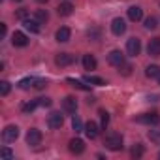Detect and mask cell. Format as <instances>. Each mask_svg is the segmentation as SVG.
<instances>
[{
  "mask_svg": "<svg viewBox=\"0 0 160 160\" xmlns=\"http://www.w3.org/2000/svg\"><path fill=\"white\" fill-rule=\"evenodd\" d=\"M83 132L87 134V138H89V139H96L100 130H98V124H96L94 121H89V122L85 124V130H83Z\"/></svg>",
  "mask_w": 160,
  "mask_h": 160,
  "instance_id": "13",
  "label": "cell"
},
{
  "mask_svg": "<svg viewBox=\"0 0 160 160\" xmlns=\"http://www.w3.org/2000/svg\"><path fill=\"white\" fill-rule=\"evenodd\" d=\"M47 124H49V128L57 130V128H60V126L64 124V117H62L58 111H53V113H49V117H47Z\"/></svg>",
  "mask_w": 160,
  "mask_h": 160,
  "instance_id": "7",
  "label": "cell"
},
{
  "mask_svg": "<svg viewBox=\"0 0 160 160\" xmlns=\"http://www.w3.org/2000/svg\"><path fill=\"white\" fill-rule=\"evenodd\" d=\"M15 17H17V19H21V21L28 19V10H27V8H21V10H17V12H15Z\"/></svg>",
  "mask_w": 160,
  "mask_h": 160,
  "instance_id": "31",
  "label": "cell"
},
{
  "mask_svg": "<svg viewBox=\"0 0 160 160\" xmlns=\"http://www.w3.org/2000/svg\"><path fill=\"white\" fill-rule=\"evenodd\" d=\"M66 81L72 85V87H75V89H79V91H91V87L89 85H85L83 81H79V79H73V77H68Z\"/></svg>",
  "mask_w": 160,
  "mask_h": 160,
  "instance_id": "20",
  "label": "cell"
},
{
  "mask_svg": "<svg viewBox=\"0 0 160 160\" xmlns=\"http://www.w3.org/2000/svg\"><path fill=\"white\" fill-rule=\"evenodd\" d=\"M36 2H40V4H43V2H47V0H36Z\"/></svg>",
  "mask_w": 160,
  "mask_h": 160,
  "instance_id": "38",
  "label": "cell"
},
{
  "mask_svg": "<svg viewBox=\"0 0 160 160\" xmlns=\"http://www.w3.org/2000/svg\"><path fill=\"white\" fill-rule=\"evenodd\" d=\"M149 139H151L152 143H158V145H160V132L151 130V132H149Z\"/></svg>",
  "mask_w": 160,
  "mask_h": 160,
  "instance_id": "32",
  "label": "cell"
},
{
  "mask_svg": "<svg viewBox=\"0 0 160 160\" xmlns=\"http://www.w3.org/2000/svg\"><path fill=\"white\" fill-rule=\"evenodd\" d=\"M85 83H91V85H98V87H102V85H106V81L102 77H96V75H85Z\"/></svg>",
  "mask_w": 160,
  "mask_h": 160,
  "instance_id": "22",
  "label": "cell"
},
{
  "mask_svg": "<svg viewBox=\"0 0 160 160\" xmlns=\"http://www.w3.org/2000/svg\"><path fill=\"white\" fill-rule=\"evenodd\" d=\"M0 154H2V158H6V160H12V158H13V151H12L10 147H2Z\"/></svg>",
  "mask_w": 160,
  "mask_h": 160,
  "instance_id": "30",
  "label": "cell"
},
{
  "mask_svg": "<svg viewBox=\"0 0 160 160\" xmlns=\"http://www.w3.org/2000/svg\"><path fill=\"white\" fill-rule=\"evenodd\" d=\"M158 27V21H156V17H147L145 19V28H149V30H154Z\"/></svg>",
  "mask_w": 160,
  "mask_h": 160,
  "instance_id": "28",
  "label": "cell"
},
{
  "mask_svg": "<svg viewBox=\"0 0 160 160\" xmlns=\"http://www.w3.org/2000/svg\"><path fill=\"white\" fill-rule=\"evenodd\" d=\"M38 106H40V102H38V100H32V102H28V104L23 106V113H32Z\"/></svg>",
  "mask_w": 160,
  "mask_h": 160,
  "instance_id": "26",
  "label": "cell"
},
{
  "mask_svg": "<svg viewBox=\"0 0 160 160\" xmlns=\"http://www.w3.org/2000/svg\"><path fill=\"white\" fill-rule=\"evenodd\" d=\"M38 102H40V106H42V108H49V106L53 104V100H51V98H38Z\"/></svg>",
  "mask_w": 160,
  "mask_h": 160,
  "instance_id": "36",
  "label": "cell"
},
{
  "mask_svg": "<svg viewBox=\"0 0 160 160\" xmlns=\"http://www.w3.org/2000/svg\"><path fill=\"white\" fill-rule=\"evenodd\" d=\"M126 51L130 57H138L141 53V40L139 38H130L126 42Z\"/></svg>",
  "mask_w": 160,
  "mask_h": 160,
  "instance_id": "2",
  "label": "cell"
},
{
  "mask_svg": "<svg viewBox=\"0 0 160 160\" xmlns=\"http://www.w3.org/2000/svg\"><path fill=\"white\" fill-rule=\"evenodd\" d=\"M158 158H160V152H158Z\"/></svg>",
  "mask_w": 160,
  "mask_h": 160,
  "instance_id": "41",
  "label": "cell"
},
{
  "mask_svg": "<svg viewBox=\"0 0 160 160\" xmlns=\"http://www.w3.org/2000/svg\"><path fill=\"white\" fill-rule=\"evenodd\" d=\"M73 55H70V53H58L57 57H55V64L57 66H70V64H73Z\"/></svg>",
  "mask_w": 160,
  "mask_h": 160,
  "instance_id": "9",
  "label": "cell"
},
{
  "mask_svg": "<svg viewBox=\"0 0 160 160\" xmlns=\"http://www.w3.org/2000/svg\"><path fill=\"white\" fill-rule=\"evenodd\" d=\"M147 53H149L151 57H160V38H152V40H149Z\"/></svg>",
  "mask_w": 160,
  "mask_h": 160,
  "instance_id": "14",
  "label": "cell"
},
{
  "mask_svg": "<svg viewBox=\"0 0 160 160\" xmlns=\"http://www.w3.org/2000/svg\"><path fill=\"white\" fill-rule=\"evenodd\" d=\"M143 152H145V149H143V145H141V143H136V145L132 147V151H130V154H132L134 158H139V156H143Z\"/></svg>",
  "mask_w": 160,
  "mask_h": 160,
  "instance_id": "25",
  "label": "cell"
},
{
  "mask_svg": "<svg viewBox=\"0 0 160 160\" xmlns=\"http://www.w3.org/2000/svg\"><path fill=\"white\" fill-rule=\"evenodd\" d=\"M23 25H25V28L30 30L32 34H38V32H40V21H38V19H25Z\"/></svg>",
  "mask_w": 160,
  "mask_h": 160,
  "instance_id": "17",
  "label": "cell"
},
{
  "mask_svg": "<svg viewBox=\"0 0 160 160\" xmlns=\"http://www.w3.org/2000/svg\"><path fill=\"white\" fill-rule=\"evenodd\" d=\"M70 36H72V32H70L68 27H60V28L57 30V34H55L57 42H60V43H66V42L70 40Z\"/></svg>",
  "mask_w": 160,
  "mask_h": 160,
  "instance_id": "16",
  "label": "cell"
},
{
  "mask_svg": "<svg viewBox=\"0 0 160 160\" xmlns=\"http://www.w3.org/2000/svg\"><path fill=\"white\" fill-rule=\"evenodd\" d=\"M145 75H147V77H151V79L160 77V66H156V64L147 66V68H145Z\"/></svg>",
  "mask_w": 160,
  "mask_h": 160,
  "instance_id": "19",
  "label": "cell"
},
{
  "mask_svg": "<svg viewBox=\"0 0 160 160\" xmlns=\"http://www.w3.org/2000/svg\"><path fill=\"white\" fill-rule=\"evenodd\" d=\"M10 89H12V85H10L8 81H2V83H0V94H2V96H8V94H10Z\"/></svg>",
  "mask_w": 160,
  "mask_h": 160,
  "instance_id": "29",
  "label": "cell"
},
{
  "mask_svg": "<svg viewBox=\"0 0 160 160\" xmlns=\"http://www.w3.org/2000/svg\"><path fill=\"white\" fill-rule=\"evenodd\" d=\"M12 43L15 45V47H25V45H28V38H27V34L25 32H13V36H12Z\"/></svg>",
  "mask_w": 160,
  "mask_h": 160,
  "instance_id": "11",
  "label": "cell"
},
{
  "mask_svg": "<svg viewBox=\"0 0 160 160\" xmlns=\"http://www.w3.org/2000/svg\"><path fill=\"white\" fill-rule=\"evenodd\" d=\"M6 32H8V30H6V25H4V23H0V38H4Z\"/></svg>",
  "mask_w": 160,
  "mask_h": 160,
  "instance_id": "37",
  "label": "cell"
},
{
  "mask_svg": "<svg viewBox=\"0 0 160 160\" xmlns=\"http://www.w3.org/2000/svg\"><path fill=\"white\" fill-rule=\"evenodd\" d=\"M62 109H64L66 113H75V109H77V98L66 96V98L62 100Z\"/></svg>",
  "mask_w": 160,
  "mask_h": 160,
  "instance_id": "12",
  "label": "cell"
},
{
  "mask_svg": "<svg viewBox=\"0 0 160 160\" xmlns=\"http://www.w3.org/2000/svg\"><path fill=\"white\" fill-rule=\"evenodd\" d=\"M100 119H102V124H100V126L106 130V128H108V124H109V113H108L106 109H100Z\"/></svg>",
  "mask_w": 160,
  "mask_h": 160,
  "instance_id": "27",
  "label": "cell"
},
{
  "mask_svg": "<svg viewBox=\"0 0 160 160\" xmlns=\"http://www.w3.org/2000/svg\"><path fill=\"white\" fill-rule=\"evenodd\" d=\"M138 122H141V124H158L160 122V115L158 113H143V115H139L138 117Z\"/></svg>",
  "mask_w": 160,
  "mask_h": 160,
  "instance_id": "8",
  "label": "cell"
},
{
  "mask_svg": "<svg viewBox=\"0 0 160 160\" xmlns=\"http://www.w3.org/2000/svg\"><path fill=\"white\" fill-rule=\"evenodd\" d=\"M83 151H85V141H83V139H79V138L70 139V152H73V154H81Z\"/></svg>",
  "mask_w": 160,
  "mask_h": 160,
  "instance_id": "10",
  "label": "cell"
},
{
  "mask_svg": "<svg viewBox=\"0 0 160 160\" xmlns=\"http://www.w3.org/2000/svg\"><path fill=\"white\" fill-rule=\"evenodd\" d=\"M45 87H47V81H45V79H34V89L42 91V89H45Z\"/></svg>",
  "mask_w": 160,
  "mask_h": 160,
  "instance_id": "33",
  "label": "cell"
},
{
  "mask_svg": "<svg viewBox=\"0 0 160 160\" xmlns=\"http://www.w3.org/2000/svg\"><path fill=\"white\" fill-rule=\"evenodd\" d=\"M119 72L124 73V75H130V73H132V66H130V64H122V66L119 68Z\"/></svg>",
  "mask_w": 160,
  "mask_h": 160,
  "instance_id": "35",
  "label": "cell"
},
{
  "mask_svg": "<svg viewBox=\"0 0 160 160\" xmlns=\"http://www.w3.org/2000/svg\"><path fill=\"white\" fill-rule=\"evenodd\" d=\"M72 128H73L75 132H83V130H85V126H83L81 119H79L77 115H73V117H72Z\"/></svg>",
  "mask_w": 160,
  "mask_h": 160,
  "instance_id": "23",
  "label": "cell"
},
{
  "mask_svg": "<svg viewBox=\"0 0 160 160\" xmlns=\"http://www.w3.org/2000/svg\"><path fill=\"white\" fill-rule=\"evenodd\" d=\"M34 15H36V19H38L40 23H47V21H49V13H47V10H36Z\"/></svg>",
  "mask_w": 160,
  "mask_h": 160,
  "instance_id": "24",
  "label": "cell"
},
{
  "mask_svg": "<svg viewBox=\"0 0 160 160\" xmlns=\"http://www.w3.org/2000/svg\"><path fill=\"white\" fill-rule=\"evenodd\" d=\"M30 83H34V79L25 77V79H21V81H19V87H21V89H28V87H30Z\"/></svg>",
  "mask_w": 160,
  "mask_h": 160,
  "instance_id": "34",
  "label": "cell"
},
{
  "mask_svg": "<svg viewBox=\"0 0 160 160\" xmlns=\"http://www.w3.org/2000/svg\"><path fill=\"white\" fill-rule=\"evenodd\" d=\"M96 66H98V62H96V58L92 57V55H83V68L85 70H96Z\"/></svg>",
  "mask_w": 160,
  "mask_h": 160,
  "instance_id": "18",
  "label": "cell"
},
{
  "mask_svg": "<svg viewBox=\"0 0 160 160\" xmlns=\"http://www.w3.org/2000/svg\"><path fill=\"white\" fill-rule=\"evenodd\" d=\"M17 138H19V128H17V126L10 124V126L4 128V132H2V139H4L6 143H12V141H15Z\"/></svg>",
  "mask_w": 160,
  "mask_h": 160,
  "instance_id": "4",
  "label": "cell"
},
{
  "mask_svg": "<svg viewBox=\"0 0 160 160\" xmlns=\"http://www.w3.org/2000/svg\"><path fill=\"white\" fill-rule=\"evenodd\" d=\"M15 2H21V0H15Z\"/></svg>",
  "mask_w": 160,
  "mask_h": 160,
  "instance_id": "39",
  "label": "cell"
},
{
  "mask_svg": "<svg viewBox=\"0 0 160 160\" xmlns=\"http://www.w3.org/2000/svg\"><path fill=\"white\" fill-rule=\"evenodd\" d=\"M42 132L38 130V128H30L28 132H27V143L30 145V147H36V145H40L42 143Z\"/></svg>",
  "mask_w": 160,
  "mask_h": 160,
  "instance_id": "5",
  "label": "cell"
},
{
  "mask_svg": "<svg viewBox=\"0 0 160 160\" xmlns=\"http://www.w3.org/2000/svg\"><path fill=\"white\" fill-rule=\"evenodd\" d=\"M104 145L109 149V151H121L122 149V136L117 134V132H109L104 139Z\"/></svg>",
  "mask_w": 160,
  "mask_h": 160,
  "instance_id": "1",
  "label": "cell"
},
{
  "mask_svg": "<svg viewBox=\"0 0 160 160\" xmlns=\"http://www.w3.org/2000/svg\"><path fill=\"white\" fill-rule=\"evenodd\" d=\"M141 17H143V10H141L139 6H132V8H128V19H130V21L138 23V21H141Z\"/></svg>",
  "mask_w": 160,
  "mask_h": 160,
  "instance_id": "15",
  "label": "cell"
},
{
  "mask_svg": "<svg viewBox=\"0 0 160 160\" xmlns=\"http://www.w3.org/2000/svg\"><path fill=\"white\" fill-rule=\"evenodd\" d=\"M111 32H113L115 36H122V34L126 32V21L121 19V17H115V19L111 21Z\"/></svg>",
  "mask_w": 160,
  "mask_h": 160,
  "instance_id": "6",
  "label": "cell"
},
{
  "mask_svg": "<svg viewBox=\"0 0 160 160\" xmlns=\"http://www.w3.org/2000/svg\"><path fill=\"white\" fill-rule=\"evenodd\" d=\"M158 83H160V77H158Z\"/></svg>",
  "mask_w": 160,
  "mask_h": 160,
  "instance_id": "40",
  "label": "cell"
},
{
  "mask_svg": "<svg viewBox=\"0 0 160 160\" xmlns=\"http://www.w3.org/2000/svg\"><path fill=\"white\" fill-rule=\"evenodd\" d=\"M72 10H73V6H72L70 2H62V4L57 8L58 15H70V13H72Z\"/></svg>",
  "mask_w": 160,
  "mask_h": 160,
  "instance_id": "21",
  "label": "cell"
},
{
  "mask_svg": "<svg viewBox=\"0 0 160 160\" xmlns=\"http://www.w3.org/2000/svg\"><path fill=\"white\" fill-rule=\"evenodd\" d=\"M108 62H109L111 66H115V68H121V66L124 64V55H122L119 49H113V51L108 55Z\"/></svg>",
  "mask_w": 160,
  "mask_h": 160,
  "instance_id": "3",
  "label": "cell"
}]
</instances>
